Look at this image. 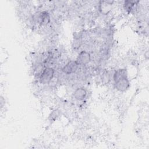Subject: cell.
<instances>
[{
    "instance_id": "277c9868",
    "label": "cell",
    "mask_w": 149,
    "mask_h": 149,
    "mask_svg": "<svg viewBox=\"0 0 149 149\" xmlns=\"http://www.w3.org/2000/svg\"><path fill=\"white\" fill-rule=\"evenodd\" d=\"M79 65L75 61H71L68 62L62 68V71L64 73L67 74H70L76 72L78 69Z\"/></svg>"
},
{
    "instance_id": "6da1fadb",
    "label": "cell",
    "mask_w": 149,
    "mask_h": 149,
    "mask_svg": "<svg viewBox=\"0 0 149 149\" xmlns=\"http://www.w3.org/2000/svg\"><path fill=\"white\" fill-rule=\"evenodd\" d=\"M54 70L52 68H45L40 76V81L41 83L46 84L51 81L54 77Z\"/></svg>"
},
{
    "instance_id": "7a4b0ae2",
    "label": "cell",
    "mask_w": 149,
    "mask_h": 149,
    "mask_svg": "<svg viewBox=\"0 0 149 149\" xmlns=\"http://www.w3.org/2000/svg\"><path fill=\"white\" fill-rule=\"evenodd\" d=\"M115 88L119 91H125L130 86V81L127 77H123L115 81Z\"/></svg>"
},
{
    "instance_id": "5b68a950",
    "label": "cell",
    "mask_w": 149,
    "mask_h": 149,
    "mask_svg": "<svg viewBox=\"0 0 149 149\" xmlns=\"http://www.w3.org/2000/svg\"><path fill=\"white\" fill-rule=\"evenodd\" d=\"M38 22L41 24H47L50 20V16L47 12L40 13L36 17Z\"/></svg>"
},
{
    "instance_id": "52a82bcc",
    "label": "cell",
    "mask_w": 149,
    "mask_h": 149,
    "mask_svg": "<svg viewBox=\"0 0 149 149\" xmlns=\"http://www.w3.org/2000/svg\"><path fill=\"white\" fill-rule=\"evenodd\" d=\"M126 77H127V73L126 70L125 69H119L114 73L113 78L115 81L119 79Z\"/></svg>"
},
{
    "instance_id": "3957f363",
    "label": "cell",
    "mask_w": 149,
    "mask_h": 149,
    "mask_svg": "<svg viewBox=\"0 0 149 149\" xmlns=\"http://www.w3.org/2000/svg\"><path fill=\"white\" fill-rule=\"evenodd\" d=\"M90 61L91 56L90 53L86 51H82L79 54L76 61L79 65H86Z\"/></svg>"
},
{
    "instance_id": "ba28073f",
    "label": "cell",
    "mask_w": 149,
    "mask_h": 149,
    "mask_svg": "<svg viewBox=\"0 0 149 149\" xmlns=\"http://www.w3.org/2000/svg\"><path fill=\"white\" fill-rule=\"evenodd\" d=\"M137 2H136V1H126L124 3V7L126 10H127L129 11H130L131 10H132L133 8L134 7V5H136Z\"/></svg>"
},
{
    "instance_id": "8992f818",
    "label": "cell",
    "mask_w": 149,
    "mask_h": 149,
    "mask_svg": "<svg viewBox=\"0 0 149 149\" xmlns=\"http://www.w3.org/2000/svg\"><path fill=\"white\" fill-rule=\"evenodd\" d=\"M87 93L86 90L83 87L77 88L74 93V96L78 100H83L86 96Z\"/></svg>"
}]
</instances>
